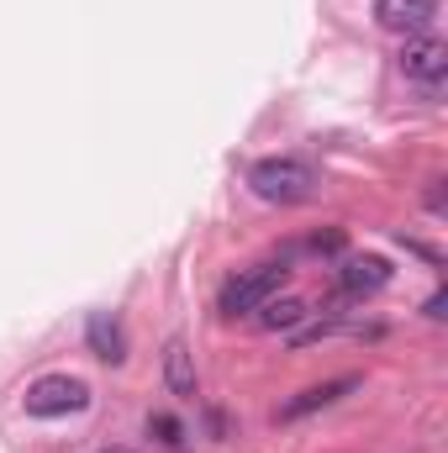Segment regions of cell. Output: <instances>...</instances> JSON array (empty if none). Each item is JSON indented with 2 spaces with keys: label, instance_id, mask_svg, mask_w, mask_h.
I'll use <instances>...</instances> for the list:
<instances>
[{
  "label": "cell",
  "instance_id": "9",
  "mask_svg": "<svg viewBox=\"0 0 448 453\" xmlns=\"http://www.w3.org/2000/svg\"><path fill=\"white\" fill-rule=\"evenodd\" d=\"M85 338H90V353L106 358V364H121L127 358V338H121V322H116L112 311H96L90 327H85Z\"/></svg>",
  "mask_w": 448,
  "mask_h": 453
},
{
  "label": "cell",
  "instance_id": "7",
  "mask_svg": "<svg viewBox=\"0 0 448 453\" xmlns=\"http://www.w3.org/2000/svg\"><path fill=\"white\" fill-rule=\"evenodd\" d=\"M359 380L353 374H343V380H328V385H312V390H301L296 401H285L280 406V422H301V417H312V411H322V406H333L337 395H348Z\"/></svg>",
  "mask_w": 448,
  "mask_h": 453
},
{
  "label": "cell",
  "instance_id": "8",
  "mask_svg": "<svg viewBox=\"0 0 448 453\" xmlns=\"http://www.w3.org/2000/svg\"><path fill=\"white\" fill-rule=\"evenodd\" d=\"M164 385H169V395H180V401H190L201 385H196V364H190V348L185 338H169L164 348Z\"/></svg>",
  "mask_w": 448,
  "mask_h": 453
},
{
  "label": "cell",
  "instance_id": "1",
  "mask_svg": "<svg viewBox=\"0 0 448 453\" xmlns=\"http://www.w3.org/2000/svg\"><path fill=\"white\" fill-rule=\"evenodd\" d=\"M248 185H253V196L269 201V206H301V201L317 196V174H312V164H301V158H259V164L248 169Z\"/></svg>",
  "mask_w": 448,
  "mask_h": 453
},
{
  "label": "cell",
  "instance_id": "4",
  "mask_svg": "<svg viewBox=\"0 0 448 453\" xmlns=\"http://www.w3.org/2000/svg\"><path fill=\"white\" fill-rule=\"evenodd\" d=\"M401 74L428 96V101H438L444 96V80H448V48L438 37H406V48H401Z\"/></svg>",
  "mask_w": 448,
  "mask_h": 453
},
{
  "label": "cell",
  "instance_id": "10",
  "mask_svg": "<svg viewBox=\"0 0 448 453\" xmlns=\"http://www.w3.org/2000/svg\"><path fill=\"white\" fill-rule=\"evenodd\" d=\"M306 317H312V311H306V301H296V296L264 301V306H259V327H269V333H296Z\"/></svg>",
  "mask_w": 448,
  "mask_h": 453
},
{
  "label": "cell",
  "instance_id": "6",
  "mask_svg": "<svg viewBox=\"0 0 448 453\" xmlns=\"http://www.w3.org/2000/svg\"><path fill=\"white\" fill-rule=\"evenodd\" d=\"M337 285H343L348 296H375V290H385V285H390V264H385V258H375V253H364V258H343Z\"/></svg>",
  "mask_w": 448,
  "mask_h": 453
},
{
  "label": "cell",
  "instance_id": "5",
  "mask_svg": "<svg viewBox=\"0 0 448 453\" xmlns=\"http://www.w3.org/2000/svg\"><path fill=\"white\" fill-rule=\"evenodd\" d=\"M375 16H380L385 32L422 37V32L438 21V0H375Z\"/></svg>",
  "mask_w": 448,
  "mask_h": 453
},
{
  "label": "cell",
  "instance_id": "3",
  "mask_svg": "<svg viewBox=\"0 0 448 453\" xmlns=\"http://www.w3.org/2000/svg\"><path fill=\"white\" fill-rule=\"evenodd\" d=\"M27 411L32 417H74V411H85L90 406V385L85 380H74V374H42V380H32L27 385Z\"/></svg>",
  "mask_w": 448,
  "mask_h": 453
},
{
  "label": "cell",
  "instance_id": "12",
  "mask_svg": "<svg viewBox=\"0 0 448 453\" xmlns=\"http://www.w3.org/2000/svg\"><path fill=\"white\" fill-rule=\"evenodd\" d=\"M101 453H132V449H101Z\"/></svg>",
  "mask_w": 448,
  "mask_h": 453
},
{
  "label": "cell",
  "instance_id": "11",
  "mask_svg": "<svg viewBox=\"0 0 448 453\" xmlns=\"http://www.w3.org/2000/svg\"><path fill=\"white\" fill-rule=\"evenodd\" d=\"M148 433H158V443H169V449H180V443H185V433H180V422H174V417H148Z\"/></svg>",
  "mask_w": 448,
  "mask_h": 453
},
{
  "label": "cell",
  "instance_id": "2",
  "mask_svg": "<svg viewBox=\"0 0 448 453\" xmlns=\"http://www.w3.org/2000/svg\"><path fill=\"white\" fill-rule=\"evenodd\" d=\"M285 285V264H253V269H237L222 285V317H248L259 311L264 301H274V290Z\"/></svg>",
  "mask_w": 448,
  "mask_h": 453
}]
</instances>
